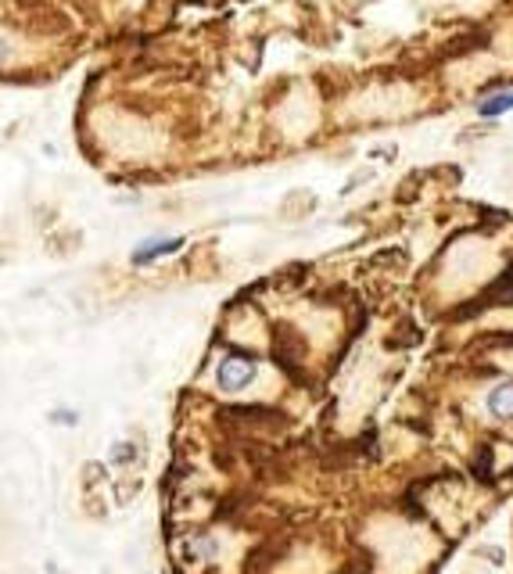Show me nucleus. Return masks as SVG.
Instances as JSON below:
<instances>
[{"mask_svg": "<svg viewBox=\"0 0 513 574\" xmlns=\"http://www.w3.org/2000/svg\"><path fill=\"white\" fill-rule=\"evenodd\" d=\"M256 373H258L256 355H245V352L223 355V363H220V370H216L223 391H245V388L256 381Z\"/></svg>", "mask_w": 513, "mask_h": 574, "instance_id": "f257e3e1", "label": "nucleus"}, {"mask_svg": "<svg viewBox=\"0 0 513 574\" xmlns=\"http://www.w3.org/2000/svg\"><path fill=\"white\" fill-rule=\"evenodd\" d=\"M180 248H184V238L148 241V245H140V248L133 252V266H148V263H155V259H162V256H173V252H180Z\"/></svg>", "mask_w": 513, "mask_h": 574, "instance_id": "f03ea898", "label": "nucleus"}, {"mask_svg": "<svg viewBox=\"0 0 513 574\" xmlns=\"http://www.w3.org/2000/svg\"><path fill=\"white\" fill-rule=\"evenodd\" d=\"M489 409L500 420H513V381H503L489 391Z\"/></svg>", "mask_w": 513, "mask_h": 574, "instance_id": "7ed1b4c3", "label": "nucleus"}, {"mask_svg": "<svg viewBox=\"0 0 513 574\" xmlns=\"http://www.w3.org/2000/svg\"><path fill=\"white\" fill-rule=\"evenodd\" d=\"M503 112H513V90L496 94V97H485V101L478 104V115H482V119H496V115H503Z\"/></svg>", "mask_w": 513, "mask_h": 574, "instance_id": "20e7f679", "label": "nucleus"}]
</instances>
